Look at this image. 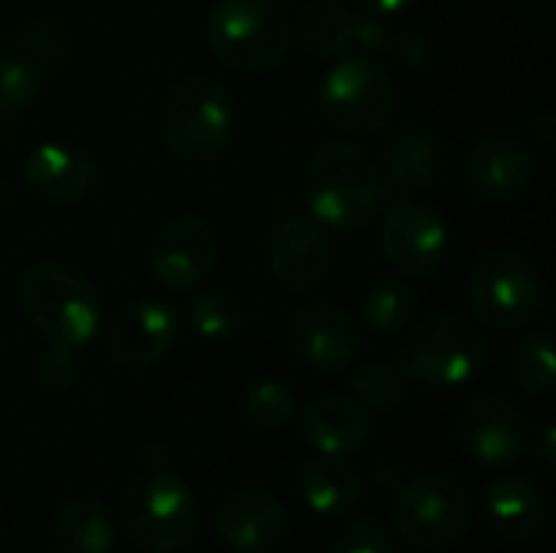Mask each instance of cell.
Returning <instances> with one entry per match:
<instances>
[{
  "label": "cell",
  "mask_w": 556,
  "mask_h": 553,
  "mask_svg": "<svg viewBox=\"0 0 556 553\" xmlns=\"http://www.w3.org/2000/svg\"><path fill=\"white\" fill-rule=\"evenodd\" d=\"M303 196L323 228L362 231L384 212L388 183L365 147L352 140H329L306 163Z\"/></svg>",
  "instance_id": "cell-1"
},
{
  "label": "cell",
  "mask_w": 556,
  "mask_h": 553,
  "mask_svg": "<svg viewBox=\"0 0 556 553\" xmlns=\"http://www.w3.org/2000/svg\"><path fill=\"white\" fill-rule=\"evenodd\" d=\"M16 300L49 345L78 352L91 345L101 329V293L85 274L68 264H29L16 280Z\"/></svg>",
  "instance_id": "cell-2"
},
{
  "label": "cell",
  "mask_w": 556,
  "mask_h": 553,
  "mask_svg": "<svg viewBox=\"0 0 556 553\" xmlns=\"http://www.w3.org/2000/svg\"><path fill=\"white\" fill-rule=\"evenodd\" d=\"M156 127L176 160L212 163L235 140L238 108L225 85L205 75H192L166 91Z\"/></svg>",
  "instance_id": "cell-3"
},
{
  "label": "cell",
  "mask_w": 556,
  "mask_h": 553,
  "mask_svg": "<svg viewBox=\"0 0 556 553\" xmlns=\"http://www.w3.org/2000/svg\"><path fill=\"white\" fill-rule=\"evenodd\" d=\"M117 521L137 551L179 553L199 535V502L182 479L156 469L137 476L121 492Z\"/></svg>",
  "instance_id": "cell-4"
},
{
  "label": "cell",
  "mask_w": 556,
  "mask_h": 553,
  "mask_svg": "<svg viewBox=\"0 0 556 553\" xmlns=\"http://www.w3.org/2000/svg\"><path fill=\"white\" fill-rule=\"evenodd\" d=\"M394 365L407 381H420L427 388H459L485 372L489 342L469 319L430 316L404 329L394 349Z\"/></svg>",
  "instance_id": "cell-5"
},
{
  "label": "cell",
  "mask_w": 556,
  "mask_h": 553,
  "mask_svg": "<svg viewBox=\"0 0 556 553\" xmlns=\"http://www.w3.org/2000/svg\"><path fill=\"white\" fill-rule=\"evenodd\" d=\"M205 42L235 72H270L290 55L293 23L277 0H215Z\"/></svg>",
  "instance_id": "cell-6"
},
{
  "label": "cell",
  "mask_w": 556,
  "mask_h": 553,
  "mask_svg": "<svg viewBox=\"0 0 556 553\" xmlns=\"http://www.w3.org/2000/svg\"><path fill=\"white\" fill-rule=\"evenodd\" d=\"M316 104L323 121L349 137H375L397 114V85L378 55L352 52L323 75Z\"/></svg>",
  "instance_id": "cell-7"
},
{
  "label": "cell",
  "mask_w": 556,
  "mask_h": 553,
  "mask_svg": "<svg viewBox=\"0 0 556 553\" xmlns=\"http://www.w3.org/2000/svg\"><path fill=\"white\" fill-rule=\"evenodd\" d=\"M472 316L495 332L528 329L544 310V284L528 254L515 248L485 251L466 284Z\"/></svg>",
  "instance_id": "cell-8"
},
{
  "label": "cell",
  "mask_w": 556,
  "mask_h": 553,
  "mask_svg": "<svg viewBox=\"0 0 556 553\" xmlns=\"http://www.w3.org/2000/svg\"><path fill=\"white\" fill-rule=\"evenodd\" d=\"M472 499L463 482L443 473H427L404 482L391 502L394 535L417 551H443L466 538Z\"/></svg>",
  "instance_id": "cell-9"
},
{
  "label": "cell",
  "mask_w": 556,
  "mask_h": 553,
  "mask_svg": "<svg viewBox=\"0 0 556 553\" xmlns=\"http://www.w3.org/2000/svg\"><path fill=\"white\" fill-rule=\"evenodd\" d=\"M290 355L323 375L349 372L365 352V332L358 319L336 303H306L287 319Z\"/></svg>",
  "instance_id": "cell-10"
},
{
  "label": "cell",
  "mask_w": 556,
  "mask_h": 553,
  "mask_svg": "<svg viewBox=\"0 0 556 553\" xmlns=\"http://www.w3.org/2000/svg\"><path fill=\"white\" fill-rule=\"evenodd\" d=\"M378 248L384 264L410 280L430 277L450 254V225L427 205L401 202L381 212Z\"/></svg>",
  "instance_id": "cell-11"
},
{
  "label": "cell",
  "mask_w": 556,
  "mask_h": 553,
  "mask_svg": "<svg viewBox=\"0 0 556 553\" xmlns=\"http://www.w3.org/2000/svg\"><path fill=\"white\" fill-rule=\"evenodd\" d=\"M218 261V235L199 215L169 218L150 241L147 264L153 280L166 293H192L199 290Z\"/></svg>",
  "instance_id": "cell-12"
},
{
  "label": "cell",
  "mask_w": 556,
  "mask_h": 553,
  "mask_svg": "<svg viewBox=\"0 0 556 553\" xmlns=\"http://www.w3.org/2000/svg\"><path fill=\"white\" fill-rule=\"evenodd\" d=\"M182 339V316L163 297H137L108 323V355L121 368H153Z\"/></svg>",
  "instance_id": "cell-13"
},
{
  "label": "cell",
  "mask_w": 556,
  "mask_h": 553,
  "mask_svg": "<svg viewBox=\"0 0 556 553\" xmlns=\"http://www.w3.org/2000/svg\"><path fill=\"white\" fill-rule=\"evenodd\" d=\"M270 280L287 293H309L316 290L336 267V241L319 222L303 215L280 218L264 248Z\"/></svg>",
  "instance_id": "cell-14"
},
{
  "label": "cell",
  "mask_w": 556,
  "mask_h": 553,
  "mask_svg": "<svg viewBox=\"0 0 556 553\" xmlns=\"http://www.w3.org/2000/svg\"><path fill=\"white\" fill-rule=\"evenodd\" d=\"M456 440L472 463L485 469H505L525 460L531 430L525 414L511 401L485 394V398H472L459 411Z\"/></svg>",
  "instance_id": "cell-15"
},
{
  "label": "cell",
  "mask_w": 556,
  "mask_h": 553,
  "mask_svg": "<svg viewBox=\"0 0 556 553\" xmlns=\"http://www.w3.org/2000/svg\"><path fill=\"white\" fill-rule=\"evenodd\" d=\"M534 179V150L511 134L479 140L463 160V186L482 205L515 202Z\"/></svg>",
  "instance_id": "cell-16"
},
{
  "label": "cell",
  "mask_w": 556,
  "mask_h": 553,
  "mask_svg": "<svg viewBox=\"0 0 556 553\" xmlns=\"http://www.w3.org/2000/svg\"><path fill=\"white\" fill-rule=\"evenodd\" d=\"M212 531L231 553H270L290 535V508L267 489H241L218 505Z\"/></svg>",
  "instance_id": "cell-17"
},
{
  "label": "cell",
  "mask_w": 556,
  "mask_h": 553,
  "mask_svg": "<svg viewBox=\"0 0 556 553\" xmlns=\"http://www.w3.org/2000/svg\"><path fill=\"white\" fill-rule=\"evenodd\" d=\"M23 183L42 202L78 205L98 192L101 169L88 150H81L75 143H62V140H46L26 153Z\"/></svg>",
  "instance_id": "cell-18"
},
{
  "label": "cell",
  "mask_w": 556,
  "mask_h": 553,
  "mask_svg": "<svg viewBox=\"0 0 556 553\" xmlns=\"http://www.w3.org/2000/svg\"><path fill=\"white\" fill-rule=\"evenodd\" d=\"M296 433L316 456H352L375 437L371 411L349 394H326L296 411Z\"/></svg>",
  "instance_id": "cell-19"
},
{
  "label": "cell",
  "mask_w": 556,
  "mask_h": 553,
  "mask_svg": "<svg viewBox=\"0 0 556 553\" xmlns=\"http://www.w3.org/2000/svg\"><path fill=\"white\" fill-rule=\"evenodd\" d=\"M378 166L388 189L407 199L420 196L433 189L446 169V140L430 127L404 124L384 137Z\"/></svg>",
  "instance_id": "cell-20"
},
{
  "label": "cell",
  "mask_w": 556,
  "mask_h": 553,
  "mask_svg": "<svg viewBox=\"0 0 556 553\" xmlns=\"http://www.w3.org/2000/svg\"><path fill=\"white\" fill-rule=\"evenodd\" d=\"M482 518L508 544H534L551 521L547 495L525 476H502L482 489Z\"/></svg>",
  "instance_id": "cell-21"
},
{
  "label": "cell",
  "mask_w": 556,
  "mask_h": 553,
  "mask_svg": "<svg viewBox=\"0 0 556 553\" xmlns=\"http://www.w3.org/2000/svg\"><path fill=\"white\" fill-rule=\"evenodd\" d=\"M296 486L309 512L349 518L365 502V479L345 456H316L296 469Z\"/></svg>",
  "instance_id": "cell-22"
},
{
  "label": "cell",
  "mask_w": 556,
  "mask_h": 553,
  "mask_svg": "<svg viewBox=\"0 0 556 553\" xmlns=\"http://www.w3.org/2000/svg\"><path fill=\"white\" fill-rule=\"evenodd\" d=\"M49 553H111L114 518L111 508L94 495H78L55 508L49 521Z\"/></svg>",
  "instance_id": "cell-23"
},
{
  "label": "cell",
  "mask_w": 556,
  "mask_h": 553,
  "mask_svg": "<svg viewBox=\"0 0 556 553\" xmlns=\"http://www.w3.org/2000/svg\"><path fill=\"white\" fill-rule=\"evenodd\" d=\"M296 36L316 59H342L358 52L355 10L342 0H303L296 10Z\"/></svg>",
  "instance_id": "cell-24"
},
{
  "label": "cell",
  "mask_w": 556,
  "mask_h": 553,
  "mask_svg": "<svg viewBox=\"0 0 556 553\" xmlns=\"http://www.w3.org/2000/svg\"><path fill=\"white\" fill-rule=\"evenodd\" d=\"M414 316H417V297L397 277L375 280L362 297V323L368 332L381 339L401 336L414 323Z\"/></svg>",
  "instance_id": "cell-25"
},
{
  "label": "cell",
  "mask_w": 556,
  "mask_h": 553,
  "mask_svg": "<svg viewBox=\"0 0 556 553\" xmlns=\"http://www.w3.org/2000/svg\"><path fill=\"white\" fill-rule=\"evenodd\" d=\"M189 326L199 339L205 342H231L241 329H244V303L222 287H208V290H195L189 297L186 306Z\"/></svg>",
  "instance_id": "cell-26"
},
{
  "label": "cell",
  "mask_w": 556,
  "mask_h": 553,
  "mask_svg": "<svg viewBox=\"0 0 556 553\" xmlns=\"http://www.w3.org/2000/svg\"><path fill=\"white\" fill-rule=\"evenodd\" d=\"M508 378L528 398H547L556 385L551 332H528L508 352Z\"/></svg>",
  "instance_id": "cell-27"
},
{
  "label": "cell",
  "mask_w": 556,
  "mask_h": 553,
  "mask_svg": "<svg viewBox=\"0 0 556 553\" xmlns=\"http://www.w3.org/2000/svg\"><path fill=\"white\" fill-rule=\"evenodd\" d=\"M241 414L257 430H283L296 417V394L280 378H257L244 388Z\"/></svg>",
  "instance_id": "cell-28"
},
{
  "label": "cell",
  "mask_w": 556,
  "mask_h": 553,
  "mask_svg": "<svg viewBox=\"0 0 556 553\" xmlns=\"http://www.w3.org/2000/svg\"><path fill=\"white\" fill-rule=\"evenodd\" d=\"M355 398L378 414H394L407 401V378L394 362H368L352 375Z\"/></svg>",
  "instance_id": "cell-29"
},
{
  "label": "cell",
  "mask_w": 556,
  "mask_h": 553,
  "mask_svg": "<svg viewBox=\"0 0 556 553\" xmlns=\"http://www.w3.org/2000/svg\"><path fill=\"white\" fill-rule=\"evenodd\" d=\"M42 91V72L26 55H0V114L23 111Z\"/></svg>",
  "instance_id": "cell-30"
},
{
  "label": "cell",
  "mask_w": 556,
  "mask_h": 553,
  "mask_svg": "<svg viewBox=\"0 0 556 553\" xmlns=\"http://www.w3.org/2000/svg\"><path fill=\"white\" fill-rule=\"evenodd\" d=\"M33 372H36V385L46 394H68L81 381L78 352L75 349H62V345H49L46 352H39Z\"/></svg>",
  "instance_id": "cell-31"
},
{
  "label": "cell",
  "mask_w": 556,
  "mask_h": 553,
  "mask_svg": "<svg viewBox=\"0 0 556 553\" xmlns=\"http://www.w3.org/2000/svg\"><path fill=\"white\" fill-rule=\"evenodd\" d=\"M329 553H397V544L394 538L378 528V525H349L336 541Z\"/></svg>",
  "instance_id": "cell-32"
},
{
  "label": "cell",
  "mask_w": 556,
  "mask_h": 553,
  "mask_svg": "<svg viewBox=\"0 0 556 553\" xmlns=\"http://www.w3.org/2000/svg\"><path fill=\"white\" fill-rule=\"evenodd\" d=\"M384 55H391V59L401 62L404 68H424V65H430V59H433V42H430L424 33H417V29L397 26V29H394V39H391V46H388Z\"/></svg>",
  "instance_id": "cell-33"
},
{
  "label": "cell",
  "mask_w": 556,
  "mask_h": 553,
  "mask_svg": "<svg viewBox=\"0 0 556 553\" xmlns=\"http://www.w3.org/2000/svg\"><path fill=\"white\" fill-rule=\"evenodd\" d=\"M528 450H531V456H534V463H538V469L544 473V476H554L556 473V430L547 424L541 433H538V440H531L528 443Z\"/></svg>",
  "instance_id": "cell-34"
},
{
  "label": "cell",
  "mask_w": 556,
  "mask_h": 553,
  "mask_svg": "<svg viewBox=\"0 0 556 553\" xmlns=\"http://www.w3.org/2000/svg\"><path fill=\"white\" fill-rule=\"evenodd\" d=\"M556 134V117L551 108H541L538 114L528 117V143L531 147H551Z\"/></svg>",
  "instance_id": "cell-35"
},
{
  "label": "cell",
  "mask_w": 556,
  "mask_h": 553,
  "mask_svg": "<svg viewBox=\"0 0 556 553\" xmlns=\"http://www.w3.org/2000/svg\"><path fill=\"white\" fill-rule=\"evenodd\" d=\"M358 10H368V13H378V16H397L404 10H410L417 0H355Z\"/></svg>",
  "instance_id": "cell-36"
},
{
  "label": "cell",
  "mask_w": 556,
  "mask_h": 553,
  "mask_svg": "<svg viewBox=\"0 0 556 553\" xmlns=\"http://www.w3.org/2000/svg\"><path fill=\"white\" fill-rule=\"evenodd\" d=\"M140 463H143V466H150V473L166 469V463H169V450H166L163 443H150V447H143V450H140Z\"/></svg>",
  "instance_id": "cell-37"
}]
</instances>
